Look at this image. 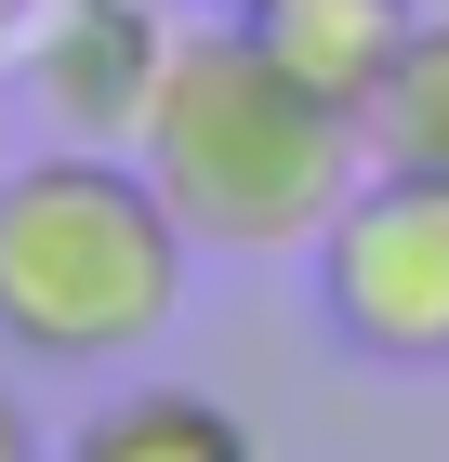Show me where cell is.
I'll return each mask as SVG.
<instances>
[{
    "label": "cell",
    "mask_w": 449,
    "mask_h": 462,
    "mask_svg": "<svg viewBox=\"0 0 449 462\" xmlns=\"http://www.w3.org/2000/svg\"><path fill=\"white\" fill-rule=\"evenodd\" d=\"M357 145H370V119L304 93L251 27H185L133 159L159 172L199 251L265 264V251H317V225L357 199Z\"/></svg>",
    "instance_id": "obj_1"
},
{
    "label": "cell",
    "mask_w": 449,
    "mask_h": 462,
    "mask_svg": "<svg viewBox=\"0 0 449 462\" xmlns=\"http://www.w3.org/2000/svg\"><path fill=\"white\" fill-rule=\"evenodd\" d=\"M185 212L133 145H40L0 172V344L40 370L145 356L185 318Z\"/></svg>",
    "instance_id": "obj_2"
},
{
    "label": "cell",
    "mask_w": 449,
    "mask_h": 462,
    "mask_svg": "<svg viewBox=\"0 0 449 462\" xmlns=\"http://www.w3.org/2000/svg\"><path fill=\"white\" fill-rule=\"evenodd\" d=\"M317 318L370 370H449V185L357 172V199L317 225Z\"/></svg>",
    "instance_id": "obj_3"
},
{
    "label": "cell",
    "mask_w": 449,
    "mask_h": 462,
    "mask_svg": "<svg viewBox=\"0 0 449 462\" xmlns=\"http://www.w3.org/2000/svg\"><path fill=\"white\" fill-rule=\"evenodd\" d=\"M173 14L159 0H40L27 14V106L53 119V145H133L159 79H173Z\"/></svg>",
    "instance_id": "obj_4"
},
{
    "label": "cell",
    "mask_w": 449,
    "mask_h": 462,
    "mask_svg": "<svg viewBox=\"0 0 449 462\" xmlns=\"http://www.w3.org/2000/svg\"><path fill=\"white\" fill-rule=\"evenodd\" d=\"M239 27L265 40L304 93H331V106L370 119V93L397 79V53H410L423 14H410V0H239Z\"/></svg>",
    "instance_id": "obj_5"
},
{
    "label": "cell",
    "mask_w": 449,
    "mask_h": 462,
    "mask_svg": "<svg viewBox=\"0 0 449 462\" xmlns=\"http://www.w3.org/2000/svg\"><path fill=\"white\" fill-rule=\"evenodd\" d=\"M80 462H251V423L199 383H133L80 423Z\"/></svg>",
    "instance_id": "obj_6"
},
{
    "label": "cell",
    "mask_w": 449,
    "mask_h": 462,
    "mask_svg": "<svg viewBox=\"0 0 449 462\" xmlns=\"http://www.w3.org/2000/svg\"><path fill=\"white\" fill-rule=\"evenodd\" d=\"M370 159H397V172H436V185H449V14H436V27H410L397 79L370 93Z\"/></svg>",
    "instance_id": "obj_7"
},
{
    "label": "cell",
    "mask_w": 449,
    "mask_h": 462,
    "mask_svg": "<svg viewBox=\"0 0 449 462\" xmlns=\"http://www.w3.org/2000/svg\"><path fill=\"white\" fill-rule=\"evenodd\" d=\"M40 436H27V410H14V383H0V462H27Z\"/></svg>",
    "instance_id": "obj_8"
}]
</instances>
